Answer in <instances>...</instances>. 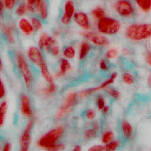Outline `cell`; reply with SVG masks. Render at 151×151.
<instances>
[{
  "mask_svg": "<svg viewBox=\"0 0 151 151\" xmlns=\"http://www.w3.org/2000/svg\"><path fill=\"white\" fill-rule=\"evenodd\" d=\"M125 35L133 41H141L151 37V24H133L125 29Z\"/></svg>",
  "mask_w": 151,
  "mask_h": 151,
  "instance_id": "1",
  "label": "cell"
},
{
  "mask_svg": "<svg viewBox=\"0 0 151 151\" xmlns=\"http://www.w3.org/2000/svg\"><path fill=\"white\" fill-rule=\"evenodd\" d=\"M121 28L120 22L113 18L104 17L97 20V28L99 32L108 35L117 34Z\"/></svg>",
  "mask_w": 151,
  "mask_h": 151,
  "instance_id": "2",
  "label": "cell"
},
{
  "mask_svg": "<svg viewBox=\"0 0 151 151\" xmlns=\"http://www.w3.org/2000/svg\"><path fill=\"white\" fill-rule=\"evenodd\" d=\"M63 133V127L62 126H57L41 136L37 140V146L41 148L49 150L51 146L57 143Z\"/></svg>",
  "mask_w": 151,
  "mask_h": 151,
  "instance_id": "3",
  "label": "cell"
},
{
  "mask_svg": "<svg viewBox=\"0 0 151 151\" xmlns=\"http://www.w3.org/2000/svg\"><path fill=\"white\" fill-rule=\"evenodd\" d=\"M78 96V94L75 92H70L67 94L63 102L58 107L55 113L54 117L56 120L62 119L71 111L77 101Z\"/></svg>",
  "mask_w": 151,
  "mask_h": 151,
  "instance_id": "4",
  "label": "cell"
},
{
  "mask_svg": "<svg viewBox=\"0 0 151 151\" xmlns=\"http://www.w3.org/2000/svg\"><path fill=\"white\" fill-rule=\"evenodd\" d=\"M15 60L17 67L22 76L25 86L28 88L31 86L32 76L27 60L22 53L18 52L16 54Z\"/></svg>",
  "mask_w": 151,
  "mask_h": 151,
  "instance_id": "5",
  "label": "cell"
},
{
  "mask_svg": "<svg viewBox=\"0 0 151 151\" xmlns=\"http://www.w3.org/2000/svg\"><path fill=\"white\" fill-rule=\"evenodd\" d=\"M114 8L120 16L125 18H131L134 13V8L129 0H117Z\"/></svg>",
  "mask_w": 151,
  "mask_h": 151,
  "instance_id": "6",
  "label": "cell"
},
{
  "mask_svg": "<svg viewBox=\"0 0 151 151\" xmlns=\"http://www.w3.org/2000/svg\"><path fill=\"white\" fill-rule=\"evenodd\" d=\"M116 77H117V73H113L111 74L110 77L108 79L105 80L103 83H102L100 86H98L95 87H92V88L83 90H81L79 92V93L78 94V96L80 98L84 99V98L87 97V96H88L89 95H90V94H91L94 93H96V92L99 91L100 90H101L104 88H106L109 85H110V84H111L112 83H114Z\"/></svg>",
  "mask_w": 151,
  "mask_h": 151,
  "instance_id": "7",
  "label": "cell"
},
{
  "mask_svg": "<svg viewBox=\"0 0 151 151\" xmlns=\"http://www.w3.org/2000/svg\"><path fill=\"white\" fill-rule=\"evenodd\" d=\"M34 126V121L30 120L27 124L20 137V150L27 151L29 149L31 143V130Z\"/></svg>",
  "mask_w": 151,
  "mask_h": 151,
  "instance_id": "8",
  "label": "cell"
},
{
  "mask_svg": "<svg viewBox=\"0 0 151 151\" xmlns=\"http://www.w3.org/2000/svg\"><path fill=\"white\" fill-rule=\"evenodd\" d=\"M27 55L29 61L39 67L45 63L42 54L39 48L36 47H29L27 51Z\"/></svg>",
  "mask_w": 151,
  "mask_h": 151,
  "instance_id": "9",
  "label": "cell"
},
{
  "mask_svg": "<svg viewBox=\"0 0 151 151\" xmlns=\"http://www.w3.org/2000/svg\"><path fill=\"white\" fill-rule=\"evenodd\" d=\"M20 110L21 113L27 117L32 116V110L30 98L26 94H22L20 97Z\"/></svg>",
  "mask_w": 151,
  "mask_h": 151,
  "instance_id": "10",
  "label": "cell"
},
{
  "mask_svg": "<svg viewBox=\"0 0 151 151\" xmlns=\"http://www.w3.org/2000/svg\"><path fill=\"white\" fill-rule=\"evenodd\" d=\"M74 10L73 2L70 0L67 1L64 5V13L61 18V21L64 25H68L70 23L75 13Z\"/></svg>",
  "mask_w": 151,
  "mask_h": 151,
  "instance_id": "11",
  "label": "cell"
},
{
  "mask_svg": "<svg viewBox=\"0 0 151 151\" xmlns=\"http://www.w3.org/2000/svg\"><path fill=\"white\" fill-rule=\"evenodd\" d=\"M55 44V40L47 33L42 34L38 40V47L40 50L45 49L49 51Z\"/></svg>",
  "mask_w": 151,
  "mask_h": 151,
  "instance_id": "12",
  "label": "cell"
},
{
  "mask_svg": "<svg viewBox=\"0 0 151 151\" xmlns=\"http://www.w3.org/2000/svg\"><path fill=\"white\" fill-rule=\"evenodd\" d=\"M75 22L81 28L88 30L90 28V23L88 17L83 12H75L73 16Z\"/></svg>",
  "mask_w": 151,
  "mask_h": 151,
  "instance_id": "13",
  "label": "cell"
},
{
  "mask_svg": "<svg viewBox=\"0 0 151 151\" xmlns=\"http://www.w3.org/2000/svg\"><path fill=\"white\" fill-rule=\"evenodd\" d=\"M35 11L39 15L42 20L47 19L48 17V7L44 0H37L35 4Z\"/></svg>",
  "mask_w": 151,
  "mask_h": 151,
  "instance_id": "14",
  "label": "cell"
},
{
  "mask_svg": "<svg viewBox=\"0 0 151 151\" xmlns=\"http://www.w3.org/2000/svg\"><path fill=\"white\" fill-rule=\"evenodd\" d=\"M18 27L22 33L27 36L31 35L34 31L31 23L24 18H21L18 21Z\"/></svg>",
  "mask_w": 151,
  "mask_h": 151,
  "instance_id": "15",
  "label": "cell"
},
{
  "mask_svg": "<svg viewBox=\"0 0 151 151\" xmlns=\"http://www.w3.org/2000/svg\"><path fill=\"white\" fill-rule=\"evenodd\" d=\"M89 40L97 46L104 47L109 44V41L106 37L97 34L95 32L91 37Z\"/></svg>",
  "mask_w": 151,
  "mask_h": 151,
  "instance_id": "16",
  "label": "cell"
},
{
  "mask_svg": "<svg viewBox=\"0 0 151 151\" xmlns=\"http://www.w3.org/2000/svg\"><path fill=\"white\" fill-rule=\"evenodd\" d=\"M2 30L4 37L8 41V42L12 44H14L15 42V40L12 27L9 25L4 24L2 26Z\"/></svg>",
  "mask_w": 151,
  "mask_h": 151,
  "instance_id": "17",
  "label": "cell"
},
{
  "mask_svg": "<svg viewBox=\"0 0 151 151\" xmlns=\"http://www.w3.org/2000/svg\"><path fill=\"white\" fill-rule=\"evenodd\" d=\"M71 64L66 58H62L60 61V70L58 73L55 74L57 77H60L64 76L71 70Z\"/></svg>",
  "mask_w": 151,
  "mask_h": 151,
  "instance_id": "18",
  "label": "cell"
},
{
  "mask_svg": "<svg viewBox=\"0 0 151 151\" xmlns=\"http://www.w3.org/2000/svg\"><path fill=\"white\" fill-rule=\"evenodd\" d=\"M40 71L42 77L44 79V80L48 83V84H52L54 83V80H53V77L51 75L49 70L48 68V67L45 63L42 64L40 67Z\"/></svg>",
  "mask_w": 151,
  "mask_h": 151,
  "instance_id": "19",
  "label": "cell"
},
{
  "mask_svg": "<svg viewBox=\"0 0 151 151\" xmlns=\"http://www.w3.org/2000/svg\"><path fill=\"white\" fill-rule=\"evenodd\" d=\"M122 133L126 139H130L133 134V128L127 120H123L121 124Z\"/></svg>",
  "mask_w": 151,
  "mask_h": 151,
  "instance_id": "20",
  "label": "cell"
},
{
  "mask_svg": "<svg viewBox=\"0 0 151 151\" xmlns=\"http://www.w3.org/2000/svg\"><path fill=\"white\" fill-rule=\"evenodd\" d=\"M91 49L90 45L87 42H83L80 47L78 52V58L80 60H83L89 53Z\"/></svg>",
  "mask_w": 151,
  "mask_h": 151,
  "instance_id": "21",
  "label": "cell"
},
{
  "mask_svg": "<svg viewBox=\"0 0 151 151\" xmlns=\"http://www.w3.org/2000/svg\"><path fill=\"white\" fill-rule=\"evenodd\" d=\"M141 11L148 12L151 10V0H134Z\"/></svg>",
  "mask_w": 151,
  "mask_h": 151,
  "instance_id": "22",
  "label": "cell"
},
{
  "mask_svg": "<svg viewBox=\"0 0 151 151\" xmlns=\"http://www.w3.org/2000/svg\"><path fill=\"white\" fill-rule=\"evenodd\" d=\"M91 14L93 16V17L97 19H99L106 17L105 10L101 6H97L94 8L91 11Z\"/></svg>",
  "mask_w": 151,
  "mask_h": 151,
  "instance_id": "23",
  "label": "cell"
},
{
  "mask_svg": "<svg viewBox=\"0 0 151 151\" xmlns=\"http://www.w3.org/2000/svg\"><path fill=\"white\" fill-rule=\"evenodd\" d=\"M114 134L112 131L107 130L104 132L101 136V142L103 143L106 145L114 139Z\"/></svg>",
  "mask_w": 151,
  "mask_h": 151,
  "instance_id": "24",
  "label": "cell"
},
{
  "mask_svg": "<svg viewBox=\"0 0 151 151\" xmlns=\"http://www.w3.org/2000/svg\"><path fill=\"white\" fill-rule=\"evenodd\" d=\"M63 54L66 59H72L76 55L75 49L73 46H68L63 50Z\"/></svg>",
  "mask_w": 151,
  "mask_h": 151,
  "instance_id": "25",
  "label": "cell"
},
{
  "mask_svg": "<svg viewBox=\"0 0 151 151\" xmlns=\"http://www.w3.org/2000/svg\"><path fill=\"white\" fill-rule=\"evenodd\" d=\"M8 106L7 103L5 100H4L1 102L0 109H1V126H2L5 122V117L7 113L8 110Z\"/></svg>",
  "mask_w": 151,
  "mask_h": 151,
  "instance_id": "26",
  "label": "cell"
},
{
  "mask_svg": "<svg viewBox=\"0 0 151 151\" xmlns=\"http://www.w3.org/2000/svg\"><path fill=\"white\" fill-rule=\"evenodd\" d=\"M31 23L35 31H39L42 28V24L38 17H32L31 19Z\"/></svg>",
  "mask_w": 151,
  "mask_h": 151,
  "instance_id": "27",
  "label": "cell"
},
{
  "mask_svg": "<svg viewBox=\"0 0 151 151\" xmlns=\"http://www.w3.org/2000/svg\"><path fill=\"white\" fill-rule=\"evenodd\" d=\"M27 11H28L27 5L25 4V3H21L17 7L15 13L18 16L22 17L27 13Z\"/></svg>",
  "mask_w": 151,
  "mask_h": 151,
  "instance_id": "28",
  "label": "cell"
},
{
  "mask_svg": "<svg viewBox=\"0 0 151 151\" xmlns=\"http://www.w3.org/2000/svg\"><path fill=\"white\" fill-rule=\"evenodd\" d=\"M120 146V142L119 140H113L109 143L105 145V150L107 151H114L118 149Z\"/></svg>",
  "mask_w": 151,
  "mask_h": 151,
  "instance_id": "29",
  "label": "cell"
},
{
  "mask_svg": "<svg viewBox=\"0 0 151 151\" xmlns=\"http://www.w3.org/2000/svg\"><path fill=\"white\" fill-rule=\"evenodd\" d=\"M122 81L126 84L131 85L134 82V78L133 76L130 73H125L122 75Z\"/></svg>",
  "mask_w": 151,
  "mask_h": 151,
  "instance_id": "30",
  "label": "cell"
},
{
  "mask_svg": "<svg viewBox=\"0 0 151 151\" xmlns=\"http://www.w3.org/2000/svg\"><path fill=\"white\" fill-rule=\"evenodd\" d=\"M119 55V51L115 48H111L107 51L106 53V57L109 60H112L116 58Z\"/></svg>",
  "mask_w": 151,
  "mask_h": 151,
  "instance_id": "31",
  "label": "cell"
},
{
  "mask_svg": "<svg viewBox=\"0 0 151 151\" xmlns=\"http://www.w3.org/2000/svg\"><path fill=\"white\" fill-rule=\"evenodd\" d=\"M106 92L107 94L110 96L112 99L117 100L119 99L120 94L118 90L114 88H109L106 89Z\"/></svg>",
  "mask_w": 151,
  "mask_h": 151,
  "instance_id": "32",
  "label": "cell"
},
{
  "mask_svg": "<svg viewBox=\"0 0 151 151\" xmlns=\"http://www.w3.org/2000/svg\"><path fill=\"white\" fill-rule=\"evenodd\" d=\"M56 89H57V87L54 83L52 84H48V87H45L44 89L43 93L45 96H50L52 94L56 91Z\"/></svg>",
  "mask_w": 151,
  "mask_h": 151,
  "instance_id": "33",
  "label": "cell"
},
{
  "mask_svg": "<svg viewBox=\"0 0 151 151\" xmlns=\"http://www.w3.org/2000/svg\"><path fill=\"white\" fill-rule=\"evenodd\" d=\"M97 135L96 130L94 128L88 129L86 130L84 133V137L86 139H91L95 137Z\"/></svg>",
  "mask_w": 151,
  "mask_h": 151,
  "instance_id": "34",
  "label": "cell"
},
{
  "mask_svg": "<svg viewBox=\"0 0 151 151\" xmlns=\"http://www.w3.org/2000/svg\"><path fill=\"white\" fill-rule=\"evenodd\" d=\"M1 1L3 2L5 8L12 9L16 5L17 0H1Z\"/></svg>",
  "mask_w": 151,
  "mask_h": 151,
  "instance_id": "35",
  "label": "cell"
},
{
  "mask_svg": "<svg viewBox=\"0 0 151 151\" xmlns=\"http://www.w3.org/2000/svg\"><path fill=\"white\" fill-rule=\"evenodd\" d=\"M96 105L99 110H101L103 108L106 106L105 101L102 96H98L96 99Z\"/></svg>",
  "mask_w": 151,
  "mask_h": 151,
  "instance_id": "36",
  "label": "cell"
},
{
  "mask_svg": "<svg viewBox=\"0 0 151 151\" xmlns=\"http://www.w3.org/2000/svg\"><path fill=\"white\" fill-rule=\"evenodd\" d=\"M86 117L88 120H93L96 117V112L94 110L89 109L86 111Z\"/></svg>",
  "mask_w": 151,
  "mask_h": 151,
  "instance_id": "37",
  "label": "cell"
},
{
  "mask_svg": "<svg viewBox=\"0 0 151 151\" xmlns=\"http://www.w3.org/2000/svg\"><path fill=\"white\" fill-rule=\"evenodd\" d=\"M37 0H27V7H28V9L29 11L31 12H35V4Z\"/></svg>",
  "mask_w": 151,
  "mask_h": 151,
  "instance_id": "38",
  "label": "cell"
},
{
  "mask_svg": "<svg viewBox=\"0 0 151 151\" xmlns=\"http://www.w3.org/2000/svg\"><path fill=\"white\" fill-rule=\"evenodd\" d=\"M64 145L62 143H55V145H54L52 146H51L50 149L49 150H54V151H56V150H61L64 149Z\"/></svg>",
  "mask_w": 151,
  "mask_h": 151,
  "instance_id": "39",
  "label": "cell"
},
{
  "mask_svg": "<svg viewBox=\"0 0 151 151\" xmlns=\"http://www.w3.org/2000/svg\"><path fill=\"white\" fill-rule=\"evenodd\" d=\"M88 150L90 151H103L106 150H105V146L100 145H96L94 146H91L90 148L88 149Z\"/></svg>",
  "mask_w": 151,
  "mask_h": 151,
  "instance_id": "40",
  "label": "cell"
},
{
  "mask_svg": "<svg viewBox=\"0 0 151 151\" xmlns=\"http://www.w3.org/2000/svg\"><path fill=\"white\" fill-rule=\"evenodd\" d=\"M99 66H100V68H101V70L103 71H107L109 68L108 64H107L106 60L104 59H102L100 60Z\"/></svg>",
  "mask_w": 151,
  "mask_h": 151,
  "instance_id": "41",
  "label": "cell"
},
{
  "mask_svg": "<svg viewBox=\"0 0 151 151\" xmlns=\"http://www.w3.org/2000/svg\"><path fill=\"white\" fill-rule=\"evenodd\" d=\"M49 51L54 56H57L60 54V48L58 46L54 45L49 50Z\"/></svg>",
  "mask_w": 151,
  "mask_h": 151,
  "instance_id": "42",
  "label": "cell"
},
{
  "mask_svg": "<svg viewBox=\"0 0 151 151\" xmlns=\"http://www.w3.org/2000/svg\"><path fill=\"white\" fill-rule=\"evenodd\" d=\"M5 95V88L2 81H1V99H2Z\"/></svg>",
  "mask_w": 151,
  "mask_h": 151,
  "instance_id": "43",
  "label": "cell"
},
{
  "mask_svg": "<svg viewBox=\"0 0 151 151\" xmlns=\"http://www.w3.org/2000/svg\"><path fill=\"white\" fill-rule=\"evenodd\" d=\"M146 60L147 64L151 67V52H147L146 53Z\"/></svg>",
  "mask_w": 151,
  "mask_h": 151,
  "instance_id": "44",
  "label": "cell"
},
{
  "mask_svg": "<svg viewBox=\"0 0 151 151\" xmlns=\"http://www.w3.org/2000/svg\"><path fill=\"white\" fill-rule=\"evenodd\" d=\"M11 144L10 143H6L3 147V151H9L11 149Z\"/></svg>",
  "mask_w": 151,
  "mask_h": 151,
  "instance_id": "45",
  "label": "cell"
},
{
  "mask_svg": "<svg viewBox=\"0 0 151 151\" xmlns=\"http://www.w3.org/2000/svg\"><path fill=\"white\" fill-rule=\"evenodd\" d=\"M109 110V107L108 106H106H106L103 108V109H102L101 111V112H102L103 114H106L108 113Z\"/></svg>",
  "mask_w": 151,
  "mask_h": 151,
  "instance_id": "46",
  "label": "cell"
},
{
  "mask_svg": "<svg viewBox=\"0 0 151 151\" xmlns=\"http://www.w3.org/2000/svg\"><path fill=\"white\" fill-rule=\"evenodd\" d=\"M147 84L151 88V74H150L147 77Z\"/></svg>",
  "mask_w": 151,
  "mask_h": 151,
  "instance_id": "47",
  "label": "cell"
},
{
  "mask_svg": "<svg viewBox=\"0 0 151 151\" xmlns=\"http://www.w3.org/2000/svg\"><path fill=\"white\" fill-rule=\"evenodd\" d=\"M81 150V148L80 147V146L79 145H76L74 147V148L73 149V150L74 151H80Z\"/></svg>",
  "mask_w": 151,
  "mask_h": 151,
  "instance_id": "48",
  "label": "cell"
}]
</instances>
